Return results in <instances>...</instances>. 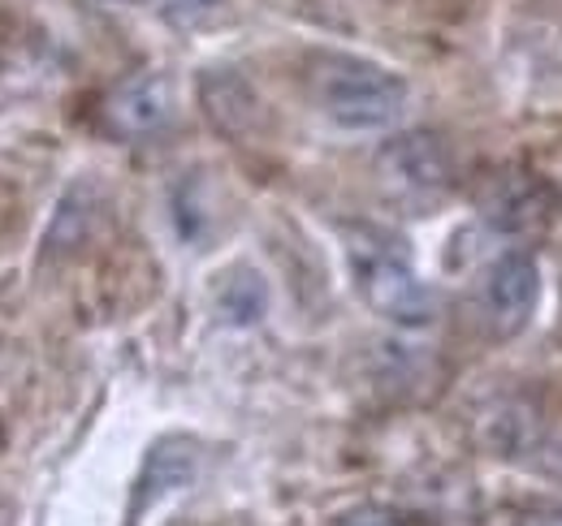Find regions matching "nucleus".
<instances>
[{
  "mask_svg": "<svg viewBox=\"0 0 562 526\" xmlns=\"http://www.w3.org/2000/svg\"><path fill=\"white\" fill-rule=\"evenodd\" d=\"M321 104L347 130H381L407 108V82L381 66L334 57L321 73Z\"/></svg>",
  "mask_w": 562,
  "mask_h": 526,
  "instance_id": "f257e3e1",
  "label": "nucleus"
},
{
  "mask_svg": "<svg viewBox=\"0 0 562 526\" xmlns=\"http://www.w3.org/2000/svg\"><path fill=\"white\" fill-rule=\"evenodd\" d=\"M355 276H359V294L363 302L403 329H424L437 316V298L428 294L420 276L412 272V263L390 247H351Z\"/></svg>",
  "mask_w": 562,
  "mask_h": 526,
  "instance_id": "f03ea898",
  "label": "nucleus"
},
{
  "mask_svg": "<svg viewBox=\"0 0 562 526\" xmlns=\"http://www.w3.org/2000/svg\"><path fill=\"white\" fill-rule=\"evenodd\" d=\"M381 173H385L398 191H407V195H441V191L450 186V178H454L446 142L424 130L394 138V142L381 151Z\"/></svg>",
  "mask_w": 562,
  "mask_h": 526,
  "instance_id": "7ed1b4c3",
  "label": "nucleus"
},
{
  "mask_svg": "<svg viewBox=\"0 0 562 526\" xmlns=\"http://www.w3.org/2000/svg\"><path fill=\"white\" fill-rule=\"evenodd\" d=\"M537 294H541V276L537 263L528 260L524 251H510L490 267L485 276V311H490L493 329L502 336L519 332L532 311H537Z\"/></svg>",
  "mask_w": 562,
  "mask_h": 526,
  "instance_id": "20e7f679",
  "label": "nucleus"
},
{
  "mask_svg": "<svg viewBox=\"0 0 562 526\" xmlns=\"http://www.w3.org/2000/svg\"><path fill=\"white\" fill-rule=\"evenodd\" d=\"M104 117L109 126L126 138H143V134H156L169 126L173 117V87L165 73H139L131 82H122L109 104H104Z\"/></svg>",
  "mask_w": 562,
  "mask_h": 526,
  "instance_id": "39448f33",
  "label": "nucleus"
},
{
  "mask_svg": "<svg viewBox=\"0 0 562 526\" xmlns=\"http://www.w3.org/2000/svg\"><path fill=\"white\" fill-rule=\"evenodd\" d=\"M481 211H485L493 229L524 233V229H537L550 216V195L528 173H497L481 191Z\"/></svg>",
  "mask_w": 562,
  "mask_h": 526,
  "instance_id": "423d86ee",
  "label": "nucleus"
},
{
  "mask_svg": "<svg viewBox=\"0 0 562 526\" xmlns=\"http://www.w3.org/2000/svg\"><path fill=\"white\" fill-rule=\"evenodd\" d=\"M195 466H200V454H195L191 441H182V436L160 441V445L147 454V461H143V474H139V483H135V505H131V523L139 518L156 496H165V492H173V488H187V483L195 479Z\"/></svg>",
  "mask_w": 562,
  "mask_h": 526,
  "instance_id": "0eeeda50",
  "label": "nucleus"
},
{
  "mask_svg": "<svg viewBox=\"0 0 562 526\" xmlns=\"http://www.w3.org/2000/svg\"><path fill=\"white\" fill-rule=\"evenodd\" d=\"M204 104H209V117L225 134H243L247 122H256V100H251V91L234 73L204 78Z\"/></svg>",
  "mask_w": 562,
  "mask_h": 526,
  "instance_id": "6e6552de",
  "label": "nucleus"
},
{
  "mask_svg": "<svg viewBox=\"0 0 562 526\" xmlns=\"http://www.w3.org/2000/svg\"><path fill=\"white\" fill-rule=\"evenodd\" d=\"M221 307H225V316H229V320L251 324V320L265 311V285H260V276L243 272L238 281H229V289L221 294Z\"/></svg>",
  "mask_w": 562,
  "mask_h": 526,
  "instance_id": "1a4fd4ad",
  "label": "nucleus"
},
{
  "mask_svg": "<svg viewBox=\"0 0 562 526\" xmlns=\"http://www.w3.org/2000/svg\"><path fill=\"white\" fill-rule=\"evenodd\" d=\"M334 526H398V518L390 510H376V505H359L351 514H342Z\"/></svg>",
  "mask_w": 562,
  "mask_h": 526,
  "instance_id": "9d476101",
  "label": "nucleus"
},
{
  "mask_svg": "<svg viewBox=\"0 0 562 526\" xmlns=\"http://www.w3.org/2000/svg\"><path fill=\"white\" fill-rule=\"evenodd\" d=\"M519 526H562V510H546V514H532V518H524Z\"/></svg>",
  "mask_w": 562,
  "mask_h": 526,
  "instance_id": "9b49d317",
  "label": "nucleus"
},
{
  "mask_svg": "<svg viewBox=\"0 0 562 526\" xmlns=\"http://www.w3.org/2000/svg\"><path fill=\"white\" fill-rule=\"evenodd\" d=\"M187 4H212V0H187Z\"/></svg>",
  "mask_w": 562,
  "mask_h": 526,
  "instance_id": "f8f14e48",
  "label": "nucleus"
}]
</instances>
